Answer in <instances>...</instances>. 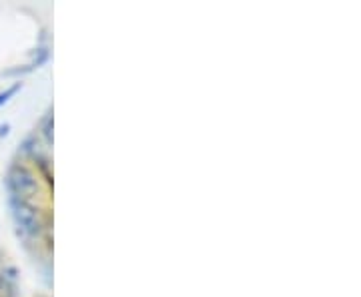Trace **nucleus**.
<instances>
[{
    "label": "nucleus",
    "mask_w": 361,
    "mask_h": 297,
    "mask_svg": "<svg viewBox=\"0 0 361 297\" xmlns=\"http://www.w3.org/2000/svg\"><path fill=\"white\" fill-rule=\"evenodd\" d=\"M8 209H11V215H13L14 225L18 227V231L23 233L26 239H39L44 231V225H42L37 205L8 195Z\"/></svg>",
    "instance_id": "1"
},
{
    "label": "nucleus",
    "mask_w": 361,
    "mask_h": 297,
    "mask_svg": "<svg viewBox=\"0 0 361 297\" xmlns=\"http://www.w3.org/2000/svg\"><path fill=\"white\" fill-rule=\"evenodd\" d=\"M6 189H8V195L18 197V199H25V201L32 203V205L42 195L37 175L26 165H20V163H14L13 167L8 169V173H6Z\"/></svg>",
    "instance_id": "2"
},
{
    "label": "nucleus",
    "mask_w": 361,
    "mask_h": 297,
    "mask_svg": "<svg viewBox=\"0 0 361 297\" xmlns=\"http://www.w3.org/2000/svg\"><path fill=\"white\" fill-rule=\"evenodd\" d=\"M20 89H23V83H14L13 87H8L6 91L0 92V107H2V104L8 103V101H11V99H13L14 95L20 91Z\"/></svg>",
    "instance_id": "3"
},
{
    "label": "nucleus",
    "mask_w": 361,
    "mask_h": 297,
    "mask_svg": "<svg viewBox=\"0 0 361 297\" xmlns=\"http://www.w3.org/2000/svg\"><path fill=\"white\" fill-rule=\"evenodd\" d=\"M42 135H44V143L52 145V113L42 119Z\"/></svg>",
    "instance_id": "4"
},
{
    "label": "nucleus",
    "mask_w": 361,
    "mask_h": 297,
    "mask_svg": "<svg viewBox=\"0 0 361 297\" xmlns=\"http://www.w3.org/2000/svg\"><path fill=\"white\" fill-rule=\"evenodd\" d=\"M6 133H8V125H4V127H0V137H2V135H6Z\"/></svg>",
    "instance_id": "5"
}]
</instances>
